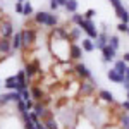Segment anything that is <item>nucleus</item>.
<instances>
[{
    "instance_id": "1",
    "label": "nucleus",
    "mask_w": 129,
    "mask_h": 129,
    "mask_svg": "<svg viewBox=\"0 0 129 129\" xmlns=\"http://www.w3.org/2000/svg\"><path fill=\"white\" fill-rule=\"evenodd\" d=\"M69 48L71 41L66 38H57L53 35H50L48 38V50L53 55L55 62H67L69 60Z\"/></svg>"
},
{
    "instance_id": "2",
    "label": "nucleus",
    "mask_w": 129,
    "mask_h": 129,
    "mask_svg": "<svg viewBox=\"0 0 129 129\" xmlns=\"http://www.w3.org/2000/svg\"><path fill=\"white\" fill-rule=\"evenodd\" d=\"M74 76L78 78L79 81H91L93 76H91V71L88 69V66L84 62H76L74 64Z\"/></svg>"
},
{
    "instance_id": "3",
    "label": "nucleus",
    "mask_w": 129,
    "mask_h": 129,
    "mask_svg": "<svg viewBox=\"0 0 129 129\" xmlns=\"http://www.w3.org/2000/svg\"><path fill=\"white\" fill-rule=\"evenodd\" d=\"M21 36H22V47L26 48H31L35 43H36V38H38V31L35 28H24L21 31Z\"/></svg>"
},
{
    "instance_id": "4",
    "label": "nucleus",
    "mask_w": 129,
    "mask_h": 129,
    "mask_svg": "<svg viewBox=\"0 0 129 129\" xmlns=\"http://www.w3.org/2000/svg\"><path fill=\"white\" fill-rule=\"evenodd\" d=\"M79 28H81V31L86 33V36L91 38V40H96V36H98V33H100V31L96 29L93 19H83V22L79 24Z\"/></svg>"
},
{
    "instance_id": "5",
    "label": "nucleus",
    "mask_w": 129,
    "mask_h": 129,
    "mask_svg": "<svg viewBox=\"0 0 129 129\" xmlns=\"http://www.w3.org/2000/svg\"><path fill=\"white\" fill-rule=\"evenodd\" d=\"M79 86H81V81L78 78H74L72 81H69L64 88H66V95L64 96H67V98H76L78 95H79Z\"/></svg>"
},
{
    "instance_id": "6",
    "label": "nucleus",
    "mask_w": 129,
    "mask_h": 129,
    "mask_svg": "<svg viewBox=\"0 0 129 129\" xmlns=\"http://www.w3.org/2000/svg\"><path fill=\"white\" fill-rule=\"evenodd\" d=\"M14 36V24L10 22V19L0 21V38H12Z\"/></svg>"
},
{
    "instance_id": "7",
    "label": "nucleus",
    "mask_w": 129,
    "mask_h": 129,
    "mask_svg": "<svg viewBox=\"0 0 129 129\" xmlns=\"http://www.w3.org/2000/svg\"><path fill=\"white\" fill-rule=\"evenodd\" d=\"M95 88H96V84L91 81H81V86H79V95L78 96H93V93H95Z\"/></svg>"
},
{
    "instance_id": "8",
    "label": "nucleus",
    "mask_w": 129,
    "mask_h": 129,
    "mask_svg": "<svg viewBox=\"0 0 129 129\" xmlns=\"http://www.w3.org/2000/svg\"><path fill=\"white\" fill-rule=\"evenodd\" d=\"M81 57H83V48H81V45L78 43H71V48H69V60L72 62H79Z\"/></svg>"
},
{
    "instance_id": "9",
    "label": "nucleus",
    "mask_w": 129,
    "mask_h": 129,
    "mask_svg": "<svg viewBox=\"0 0 129 129\" xmlns=\"http://www.w3.org/2000/svg\"><path fill=\"white\" fill-rule=\"evenodd\" d=\"M100 52H102V60H103V62H114L115 55H117V50L112 48L110 45H105Z\"/></svg>"
},
{
    "instance_id": "10",
    "label": "nucleus",
    "mask_w": 129,
    "mask_h": 129,
    "mask_svg": "<svg viewBox=\"0 0 129 129\" xmlns=\"http://www.w3.org/2000/svg\"><path fill=\"white\" fill-rule=\"evenodd\" d=\"M93 41H95V50H102L105 45H109V35H107V29L100 31L98 36H96V40H93Z\"/></svg>"
},
{
    "instance_id": "11",
    "label": "nucleus",
    "mask_w": 129,
    "mask_h": 129,
    "mask_svg": "<svg viewBox=\"0 0 129 129\" xmlns=\"http://www.w3.org/2000/svg\"><path fill=\"white\" fill-rule=\"evenodd\" d=\"M29 91H31V98L35 100V102H41V98L47 95L45 89L41 88V86H38V84H31Z\"/></svg>"
},
{
    "instance_id": "12",
    "label": "nucleus",
    "mask_w": 129,
    "mask_h": 129,
    "mask_svg": "<svg viewBox=\"0 0 129 129\" xmlns=\"http://www.w3.org/2000/svg\"><path fill=\"white\" fill-rule=\"evenodd\" d=\"M67 36H69V41H71V43H76V41H79L81 28H79V26H74V24H71V28H67Z\"/></svg>"
},
{
    "instance_id": "13",
    "label": "nucleus",
    "mask_w": 129,
    "mask_h": 129,
    "mask_svg": "<svg viewBox=\"0 0 129 129\" xmlns=\"http://www.w3.org/2000/svg\"><path fill=\"white\" fill-rule=\"evenodd\" d=\"M48 14L47 10H38V12H35L33 14V21L38 24V26H45L47 24V19H48Z\"/></svg>"
},
{
    "instance_id": "14",
    "label": "nucleus",
    "mask_w": 129,
    "mask_h": 129,
    "mask_svg": "<svg viewBox=\"0 0 129 129\" xmlns=\"http://www.w3.org/2000/svg\"><path fill=\"white\" fill-rule=\"evenodd\" d=\"M98 100L105 102V103H110V105H115V100H114V95L107 91V89H100L98 91Z\"/></svg>"
},
{
    "instance_id": "15",
    "label": "nucleus",
    "mask_w": 129,
    "mask_h": 129,
    "mask_svg": "<svg viewBox=\"0 0 129 129\" xmlns=\"http://www.w3.org/2000/svg\"><path fill=\"white\" fill-rule=\"evenodd\" d=\"M10 45H12V52L22 48V36H21V31L19 33H14V36L10 38Z\"/></svg>"
},
{
    "instance_id": "16",
    "label": "nucleus",
    "mask_w": 129,
    "mask_h": 129,
    "mask_svg": "<svg viewBox=\"0 0 129 129\" xmlns=\"http://www.w3.org/2000/svg\"><path fill=\"white\" fill-rule=\"evenodd\" d=\"M81 48H83V52H86V53H91V52H95V41L91 40V38H83V41H81Z\"/></svg>"
},
{
    "instance_id": "17",
    "label": "nucleus",
    "mask_w": 129,
    "mask_h": 129,
    "mask_svg": "<svg viewBox=\"0 0 129 129\" xmlns=\"http://www.w3.org/2000/svg\"><path fill=\"white\" fill-rule=\"evenodd\" d=\"M4 86L9 89H17V79H16V74H10V76H7L5 79H4Z\"/></svg>"
},
{
    "instance_id": "18",
    "label": "nucleus",
    "mask_w": 129,
    "mask_h": 129,
    "mask_svg": "<svg viewBox=\"0 0 129 129\" xmlns=\"http://www.w3.org/2000/svg\"><path fill=\"white\" fill-rule=\"evenodd\" d=\"M107 76H109V79L112 81V83H117V84H120V83L124 81V74L117 72L115 69H110L109 72H107Z\"/></svg>"
},
{
    "instance_id": "19",
    "label": "nucleus",
    "mask_w": 129,
    "mask_h": 129,
    "mask_svg": "<svg viewBox=\"0 0 129 129\" xmlns=\"http://www.w3.org/2000/svg\"><path fill=\"white\" fill-rule=\"evenodd\" d=\"M0 53H12L10 38H0Z\"/></svg>"
},
{
    "instance_id": "20",
    "label": "nucleus",
    "mask_w": 129,
    "mask_h": 129,
    "mask_svg": "<svg viewBox=\"0 0 129 129\" xmlns=\"http://www.w3.org/2000/svg\"><path fill=\"white\" fill-rule=\"evenodd\" d=\"M45 26H47V28H50V29H52V28H55V26H59V16H57V14H53V12H50Z\"/></svg>"
},
{
    "instance_id": "21",
    "label": "nucleus",
    "mask_w": 129,
    "mask_h": 129,
    "mask_svg": "<svg viewBox=\"0 0 129 129\" xmlns=\"http://www.w3.org/2000/svg\"><path fill=\"white\" fill-rule=\"evenodd\" d=\"M114 69L117 71V72H120V74H126V69H127V64L124 62V60H115L114 62Z\"/></svg>"
},
{
    "instance_id": "22",
    "label": "nucleus",
    "mask_w": 129,
    "mask_h": 129,
    "mask_svg": "<svg viewBox=\"0 0 129 129\" xmlns=\"http://www.w3.org/2000/svg\"><path fill=\"white\" fill-rule=\"evenodd\" d=\"M33 14H35L33 5H31L29 2H24V4H22V16H26V17H33Z\"/></svg>"
},
{
    "instance_id": "23",
    "label": "nucleus",
    "mask_w": 129,
    "mask_h": 129,
    "mask_svg": "<svg viewBox=\"0 0 129 129\" xmlns=\"http://www.w3.org/2000/svg\"><path fill=\"white\" fill-rule=\"evenodd\" d=\"M78 7H79L78 0H67V4H66V10H67L69 14H74V12H78Z\"/></svg>"
},
{
    "instance_id": "24",
    "label": "nucleus",
    "mask_w": 129,
    "mask_h": 129,
    "mask_svg": "<svg viewBox=\"0 0 129 129\" xmlns=\"http://www.w3.org/2000/svg\"><path fill=\"white\" fill-rule=\"evenodd\" d=\"M45 109H47V107H45V105H43L41 102H35V107H33V112H35V114H36V115H38V117L41 119V115H43V112H45Z\"/></svg>"
},
{
    "instance_id": "25",
    "label": "nucleus",
    "mask_w": 129,
    "mask_h": 129,
    "mask_svg": "<svg viewBox=\"0 0 129 129\" xmlns=\"http://www.w3.org/2000/svg\"><path fill=\"white\" fill-rule=\"evenodd\" d=\"M109 45L112 47V48H119V45H120V40H119V36L117 35H110L109 36Z\"/></svg>"
},
{
    "instance_id": "26",
    "label": "nucleus",
    "mask_w": 129,
    "mask_h": 129,
    "mask_svg": "<svg viewBox=\"0 0 129 129\" xmlns=\"http://www.w3.org/2000/svg\"><path fill=\"white\" fill-rule=\"evenodd\" d=\"M83 14H78V12H74L72 16H71V24H74V26H79L81 22H83Z\"/></svg>"
},
{
    "instance_id": "27",
    "label": "nucleus",
    "mask_w": 129,
    "mask_h": 129,
    "mask_svg": "<svg viewBox=\"0 0 129 129\" xmlns=\"http://www.w3.org/2000/svg\"><path fill=\"white\" fill-rule=\"evenodd\" d=\"M120 127L122 129H129V112H124L120 117Z\"/></svg>"
},
{
    "instance_id": "28",
    "label": "nucleus",
    "mask_w": 129,
    "mask_h": 129,
    "mask_svg": "<svg viewBox=\"0 0 129 129\" xmlns=\"http://www.w3.org/2000/svg\"><path fill=\"white\" fill-rule=\"evenodd\" d=\"M45 127H47V129H60L59 127V120H55V119L45 120Z\"/></svg>"
},
{
    "instance_id": "29",
    "label": "nucleus",
    "mask_w": 129,
    "mask_h": 129,
    "mask_svg": "<svg viewBox=\"0 0 129 129\" xmlns=\"http://www.w3.org/2000/svg\"><path fill=\"white\" fill-rule=\"evenodd\" d=\"M16 107H17V112H19V114H22V112H28V109H26V103H24V100H19V102L16 103Z\"/></svg>"
},
{
    "instance_id": "30",
    "label": "nucleus",
    "mask_w": 129,
    "mask_h": 129,
    "mask_svg": "<svg viewBox=\"0 0 129 129\" xmlns=\"http://www.w3.org/2000/svg\"><path fill=\"white\" fill-rule=\"evenodd\" d=\"M95 16H96V10H95V9H88L84 14H83V17H84V19H93Z\"/></svg>"
},
{
    "instance_id": "31",
    "label": "nucleus",
    "mask_w": 129,
    "mask_h": 129,
    "mask_svg": "<svg viewBox=\"0 0 129 129\" xmlns=\"http://www.w3.org/2000/svg\"><path fill=\"white\" fill-rule=\"evenodd\" d=\"M127 29H129L127 22H119V24H117V31H119V33H127Z\"/></svg>"
},
{
    "instance_id": "32",
    "label": "nucleus",
    "mask_w": 129,
    "mask_h": 129,
    "mask_svg": "<svg viewBox=\"0 0 129 129\" xmlns=\"http://www.w3.org/2000/svg\"><path fill=\"white\" fill-rule=\"evenodd\" d=\"M21 98L24 100V102H26V100H29V98H31V91H29L28 88L22 89V91H21Z\"/></svg>"
},
{
    "instance_id": "33",
    "label": "nucleus",
    "mask_w": 129,
    "mask_h": 129,
    "mask_svg": "<svg viewBox=\"0 0 129 129\" xmlns=\"http://www.w3.org/2000/svg\"><path fill=\"white\" fill-rule=\"evenodd\" d=\"M52 100H53V96H52V95H45V96L41 98V103L47 107V105H50V103H52Z\"/></svg>"
},
{
    "instance_id": "34",
    "label": "nucleus",
    "mask_w": 129,
    "mask_h": 129,
    "mask_svg": "<svg viewBox=\"0 0 129 129\" xmlns=\"http://www.w3.org/2000/svg\"><path fill=\"white\" fill-rule=\"evenodd\" d=\"M24 103H26V109H28V112H29V110H33V107H35V100H33V98L26 100Z\"/></svg>"
},
{
    "instance_id": "35",
    "label": "nucleus",
    "mask_w": 129,
    "mask_h": 129,
    "mask_svg": "<svg viewBox=\"0 0 129 129\" xmlns=\"http://www.w3.org/2000/svg\"><path fill=\"white\" fill-rule=\"evenodd\" d=\"M50 9H52V12H55V10L59 9V4L55 0H50Z\"/></svg>"
},
{
    "instance_id": "36",
    "label": "nucleus",
    "mask_w": 129,
    "mask_h": 129,
    "mask_svg": "<svg viewBox=\"0 0 129 129\" xmlns=\"http://www.w3.org/2000/svg\"><path fill=\"white\" fill-rule=\"evenodd\" d=\"M14 9H16V12H17V14H21V16H22V2H17Z\"/></svg>"
},
{
    "instance_id": "37",
    "label": "nucleus",
    "mask_w": 129,
    "mask_h": 129,
    "mask_svg": "<svg viewBox=\"0 0 129 129\" xmlns=\"http://www.w3.org/2000/svg\"><path fill=\"white\" fill-rule=\"evenodd\" d=\"M120 109L124 110V112H129V100H126V102L120 103Z\"/></svg>"
},
{
    "instance_id": "38",
    "label": "nucleus",
    "mask_w": 129,
    "mask_h": 129,
    "mask_svg": "<svg viewBox=\"0 0 129 129\" xmlns=\"http://www.w3.org/2000/svg\"><path fill=\"white\" fill-rule=\"evenodd\" d=\"M35 129H47V127H45V122H43V120L35 122Z\"/></svg>"
},
{
    "instance_id": "39",
    "label": "nucleus",
    "mask_w": 129,
    "mask_h": 129,
    "mask_svg": "<svg viewBox=\"0 0 129 129\" xmlns=\"http://www.w3.org/2000/svg\"><path fill=\"white\" fill-rule=\"evenodd\" d=\"M120 84L124 86V89H126V91H129V79H126V78H124V81H122Z\"/></svg>"
},
{
    "instance_id": "40",
    "label": "nucleus",
    "mask_w": 129,
    "mask_h": 129,
    "mask_svg": "<svg viewBox=\"0 0 129 129\" xmlns=\"http://www.w3.org/2000/svg\"><path fill=\"white\" fill-rule=\"evenodd\" d=\"M57 4H59V7H66V4H67V0H55Z\"/></svg>"
},
{
    "instance_id": "41",
    "label": "nucleus",
    "mask_w": 129,
    "mask_h": 129,
    "mask_svg": "<svg viewBox=\"0 0 129 129\" xmlns=\"http://www.w3.org/2000/svg\"><path fill=\"white\" fill-rule=\"evenodd\" d=\"M122 60H124L126 64H129V52H126V53H124V57H122Z\"/></svg>"
},
{
    "instance_id": "42",
    "label": "nucleus",
    "mask_w": 129,
    "mask_h": 129,
    "mask_svg": "<svg viewBox=\"0 0 129 129\" xmlns=\"http://www.w3.org/2000/svg\"><path fill=\"white\" fill-rule=\"evenodd\" d=\"M124 78H126V79H129V66H127V69H126V74H124Z\"/></svg>"
},
{
    "instance_id": "43",
    "label": "nucleus",
    "mask_w": 129,
    "mask_h": 129,
    "mask_svg": "<svg viewBox=\"0 0 129 129\" xmlns=\"http://www.w3.org/2000/svg\"><path fill=\"white\" fill-rule=\"evenodd\" d=\"M17 2H22V4H24V2H26V0H17Z\"/></svg>"
},
{
    "instance_id": "44",
    "label": "nucleus",
    "mask_w": 129,
    "mask_h": 129,
    "mask_svg": "<svg viewBox=\"0 0 129 129\" xmlns=\"http://www.w3.org/2000/svg\"><path fill=\"white\" fill-rule=\"evenodd\" d=\"M2 16H4V14H0V21H2Z\"/></svg>"
},
{
    "instance_id": "45",
    "label": "nucleus",
    "mask_w": 129,
    "mask_h": 129,
    "mask_svg": "<svg viewBox=\"0 0 129 129\" xmlns=\"http://www.w3.org/2000/svg\"><path fill=\"white\" fill-rule=\"evenodd\" d=\"M127 100H129V91H127Z\"/></svg>"
},
{
    "instance_id": "46",
    "label": "nucleus",
    "mask_w": 129,
    "mask_h": 129,
    "mask_svg": "<svg viewBox=\"0 0 129 129\" xmlns=\"http://www.w3.org/2000/svg\"><path fill=\"white\" fill-rule=\"evenodd\" d=\"M2 81H4V79H2V78H0V83H2Z\"/></svg>"
},
{
    "instance_id": "47",
    "label": "nucleus",
    "mask_w": 129,
    "mask_h": 129,
    "mask_svg": "<svg viewBox=\"0 0 129 129\" xmlns=\"http://www.w3.org/2000/svg\"><path fill=\"white\" fill-rule=\"evenodd\" d=\"M127 35H129V29H127Z\"/></svg>"
}]
</instances>
